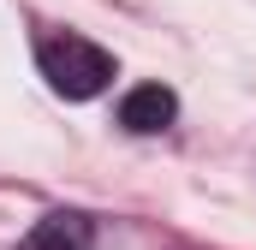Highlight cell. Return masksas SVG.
<instances>
[{
    "label": "cell",
    "instance_id": "3",
    "mask_svg": "<svg viewBox=\"0 0 256 250\" xmlns=\"http://www.w3.org/2000/svg\"><path fill=\"white\" fill-rule=\"evenodd\" d=\"M90 244H96L90 220H84V214H72V208H60V214L36 220V226H30V238H24L18 250H90Z\"/></svg>",
    "mask_w": 256,
    "mask_h": 250
},
{
    "label": "cell",
    "instance_id": "1",
    "mask_svg": "<svg viewBox=\"0 0 256 250\" xmlns=\"http://www.w3.org/2000/svg\"><path fill=\"white\" fill-rule=\"evenodd\" d=\"M36 60H42V78L54 84V96H66V102L102 96V90L114 84V72H120L108 48H96V42H84V36H54V42H42Z\"/></svg>",
    "mask_w": 256,
    "mask_h": 250
},
{
    "label": "cell",
    "instance_id": "2",
    "mask_svg": "<svg viewBox=\"0 0 256 250\" xmlns=\"http://www.w3.org/2000/svg\"><path fill=\"white\" fill-rule=\"evenodd\" d=\"M173 120H179V96L167 84H137V90H126V102H120V125L137 131V137H155V131H167Z\"/></svg>",
    "mask_w": 256,
    "mask_h": 250
}]
</instances>
